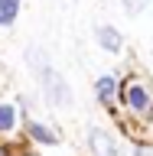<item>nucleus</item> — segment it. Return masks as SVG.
Masks as SVG:
<instances>
[{
	"label": "nucleus",
	"mask_w": 153,
	"mask_h": 156,
	"mask_svg": "<svg viewBox=\"0 0 153 156\" xmlns=\"http://www.w3.org/2000/svg\"><path fill=\"white\" fill-rule=\"evenodd\" d=\"M124 104L134 111V114H140V117H147L150 114V91H147L144 85H124Z\"/></svg>",
	"instance_id": "f03ea898"
},
{
	"label": "nucleus",
	"mask_w": 153,
	"mask_h": 156,
	"mask_svg": "<svg viewBox=\"0 0 153 156\" xmlns=\"http://www.w3.org/2000/svg\"><path fill=\"white\" fill-rule=\"evenodd\" d=\"M95 36H98V42H101L104 52H121V46H124V36H121L114 26H107V23H101V26L95 29Z\"/></svg>",
	"instance_id": "20e7f679"
},
{
	"label": "nucleus",
	"mask_w": 153,
	"mask_h": 156,
	"mask_svg": "<svg viewBox=\"0 0 153 156\" xmlns=\"http://www.w3.org/2000/svg\"><path fill=\"white\" fill-rule=\"evenodd\" d=\"M0 156H10V150H7V146H0Z\"/></svg>",
	"instance_id": "9d476101"
},
{
	"label": "nucleus",
	"mask_w": 153,
	"mask_h": 156,
	"mask_svg": "<svg viewBox=\"0 0 153 156\" xmlns=\"http://www.w3.org/2000/svg\"><path fill=\"white\" fill-rule=\"evenodd\" d=\"M95 94H98L101 104H107V101L114 98V78H111V75H101V78L95 81Z\"/></svg>",
	"instance_id": "423d86ee"
},
{
	"label": "nucleus",
	"mask_w": 153,
	"mask_h": 156,
	"mask_svg": "<svg viewBox=\"0 0 153 156\" xmlns=\"http://www.w3.org/2000/svg\"><path fill=\"white\" fill-rule=\"evenodd\" d=\"M13 124H16V111L10 104H0V133H10Z\"/></svg>",
	"instance_id": "6e6552de"
},
{
	"label": "nucleus",
	"mask_w": 153,
	"mask_h": 156,
	"mask_svg": "<svg viewBox=\"0 0 153 156\" xmlns=\"http://www.w3.org/2000/svg\"><path fill=\"white\" fill-rule=\"evenodd\" d=\"M121 3H124L127 13H140V10L147 7V0H121Z\"/></svg>",
	"instance_id": "1a4fd4ad"
},
{
	"label": "nucleus",
	"mask_w": 153,
	"mask_h": 156,
	"mask_svg": "<svg viewBox=\"0 0 153 156\" xmlns=\"http://www.w3.org/2000/svg\"><path fill=\"white\" fill-rule=\"evenodd\" d=\"M42 85H46V98H49V104H59V107H65L68 101H72V94H68V85H65V78H59L52 68H46L42 72Z\"/></svg>",
	"instance_id": "f257e3e1"
},
{
	"label": "nucleus",
	"mask_w": 153,
	"mask_h": 156,
	"mask_svg": "<svg viewBox=\"0 0 153 156\" xmlns=\"http://www.w3.org/2000/svg\"><path fill=\"white\" fill-rule=\"evenodd\" d=\"M20 13V0H0V26H13Z\"/></svg>",
	"instance_id": "39448f33"
},
{
	"label": "nucleus",
	"mask_w": 153,
	"mask_h": 156,
	"mask_svg": "<svg viewBox=\"0 0 153 156\" xmlns=\"http://www.w3.org/2000/svg\"><path fill=\"white\" fill-rule=\"evenodd\" d=\"M20 156H39V153H29V150H26V153H20Z\"/></svg>",
	"instance_id": "9b49d317"
},
{
	"label": "nucleus",
	"mask_w": 153,
	"mask_h": 156,
	"mask_svg": "<svg viewBox=\"0 0 153 156\" xmlns=\"http://www.w3.org/2000/svg\"><path fill=\"white\" fill-rule=\"evenodd\" d=\"M88 146H91V153H95V156H121V153H117V146H114V140H111L101 127L88 130Z\"/></svg>",
	"instance_id": "7ed1b4c3"
},
{
	"label": "nucleus",
	"mask_w": 153,
	"mask_h": 156,
	"mask_svg": "<svg viewBox=\"0 0 153 156\" xmlns=\"http://www.w3.org/2000/svg\"><path fill=\"white\" fill-rule=\"evenodd\" d=\"M29 136H33V140H39V143H59V133L56 130H49L46 124H29Z\"/></svg>",
	"instance_id": "0eeeda50"
}]
</instances>
